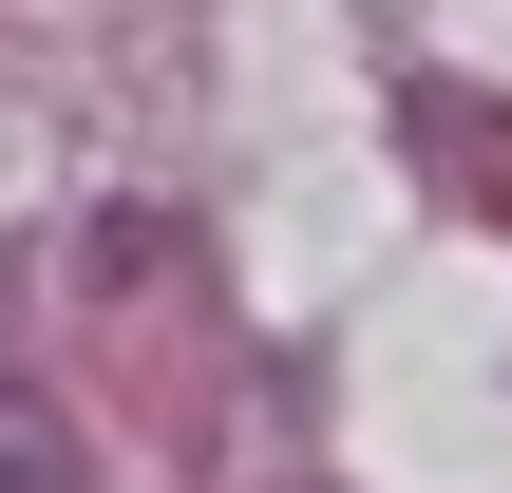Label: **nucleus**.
I'll return each mask as SVG.
<instances>
[{
    "label": "nucleus",
    "instance_id": "obj_1",
    "mask_svg": "<svg viewBox=\"0 0 512 493\" xmlns=\"http://www.w3.org/2000/svg\"><path fill=\"white\" fill-rule=\"evenodd\" d=\"M0 493H95V475H76V418H57L19 361H0Z\"/></svg>",
    "mask_w": 512,
    "mask_h": 493
}]
</instances>
